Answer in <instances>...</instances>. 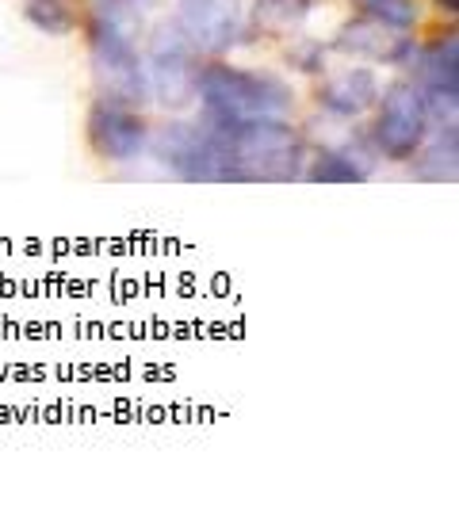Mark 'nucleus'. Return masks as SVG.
I'll return each mask as SVG.
<instances>
[{
  "label": "nucleus",
  "instance_id": "obj_14",
  "mask_svg": "<svg viewBox=\"0 0 459 512\" xmlns=\"http://www.w3.org/2000/svg\"><path fill=\"white\" fill-rule=\"evenodd\" d=\"M459 134H456V123H448V127L440 130V138L433 142V150L425 153V165L417 169V176H425V180H456V172H459Z\"/></svg>",
  "mask_w": 459,
  "mask_h": 512
},
{
  "label": "nucleus",
  "instance_id": "obj_16",
  "mask_svg": "<svg viewBox=\"0 0 459 512\" xmlns=\"http://www.w3.org/2000/svg\"><path fill=\"white\" fill-rule=\"evenodd\" d=\"M360 8H364L372 20L394 27V31H410L417 23L414 0H360Z\"/></svg>",
  "mask_w": 459,
  "mask_h": 512
},
{
  "label": "nucleus",
  "instance_id": "obj_5",
  "mask_svg": "<svg viewBox=\"0 0 459 512\" xmlns=\"http://www.w3.org/2000/svg\"><path fill=\"white\" fill-rule=\"evenodd\" d=\"M157 150L184 180H241L234 153L211 127H165Z\"/></svg>",
  "mask_w": 459,
  "mask_h": 512
},
{
  "label": "nucleus",
  "instance_id": "obj_1",
  "mask_svg": "<svg viewBox=\"0 0 459 512\" xmlns=\"http://www.w3.org/2000/svg\"><path fill=\"white\" fill-rule=\"evenodd\" d=\"M199 96L211 119L253 123V119H284L291 111V88L272 73H245L234 65H211L199 73Z\"/></svg>",
  "mask_w": 459,
  "mask_h": 512
},
{
  "label": "nucleus",
  "instance_id": "obj_8",
  "mask_svg": "<svg viewBox=\"0 0 459 512\" xmlns=\"http://www.w3.org/2000/svg\"><path fill=\"white\" fill-rule=\"evenodd\" d=\"M180 31L192 39L196 50L219 54L230 43H238V0H180Z\"/></svg>",
  "mask_w": 459,
  "mask_h": 512
},
{
  "label": "nucleus",
  "instance_id": "obj_10",
  "mask_svg": "<svg viewBox=\"0 0 459 512\" xmlns=\"http://www.w3.org/2000/svg\"><path fill=\"white\" fill-rule=\"evenodd\" d=\"M322 107L333 111V115H364L368 107L379 100V81H375L372 69H349V73H341V77H333L326 88H322Z\"/></svg>",
  "mask_w": 459,
  "mask_h": 512
},
{
  "label": "nucleus",
  "instance_id": "obj_6",
  "mask_svg": "<svg viewBox=\"0 0 459 512\" xmlns=\"http://www.w3.org/2000/svg\"><path fill=\"white\" fill-rule=\"evenodd\" d=\"M425 127H429V107L421 88L406 81L387 88L379 123H375V146L391 161H410L425 142Z\"/></svg>",
  "mask_w": 459,
  "mask_h": 512
},
{
  "label": "nucleus",
  "instance_id": "obj_2",
  "mask_svg": "<svg viewBox=\"0 0 459 512\" xmlns=\"http://www.w3.org/2000/svg\"><path fill=\"white\" fill-rule=\"evenodd\" d=\"M207 127L230 146L241 169V180H291L295 176V165L303 157V142L284 119L226 123V119L207 115Z\"/></svg>",
  "mask_w": 459,
  "mask_h": 512
},
{
  "label": "nucleus",
  "instance_id": "obj_17",
  "mask_svg": "<svg viewBox=\"0 0 459 512\" xmlns=\"http://www.w3.org/2000/svg\"><path fill=\"white\" fill-rule=\"evenodd\" d=\"M444 12H459V0H437Z\"/></svg>",
  "mask_w": 459,
  "mask_h": 512
},
{
  "label": "nucleus",
  "instance_id": "obj_7",
  "mask_svg": "<svg viewBox=\"0 0 459 512\" xmlns=\"http://www.w3.org/2000/svg\"><path fill=\"white\" fill-rule=\"evenodd\" d=\"M88 142L104 161H131L146 146V123L131 107L104 100L88 115Z\"/></svg>",
  "mask_w": 459,
  "mask_h": 512
},
{
  "label": "nucleus",
  "instance_id": "obj_15",
  "mask_svg": "<svg viewBox=\"0 0 459 512\" xmlns=\"http://www.w3.org/2000/svg\"><path fill=\"white\" fill-rule=\"evenodd\" d=\"M23 16L31 27H39L43 35H69L77 27V16L69 8V0H27Z\"/></svg>",
  "mask_w": 459,
  "mask_h": 512
},
{
  "label": "nucleus",
  "instance_id": "obj_9",
  "mask_svg": "<svg viewBox=\"0 0 459 512\" xmlns=\"http://www.w3.org/2000/svg\"><path fill=\"white\" fill-rule=\"evenodd\" d=\"M417 77H421V96H425V107L456 119V96H459V43L456 35L433 43L421 58H417Z\"/></svg>",
  "mask_w": 459,
  "mask_h": 512
},
{
  "label": "nucleus",
  "instance_id": "obj_12",
  "mask_svg": "<svg viewBox=\"0 0 459 512\" xmlns=\"http://www.w3.org/2000/svg\"><path fill=\"white\" fill-rule=\"evenodd\" d=\"M310 8H314V0H257L253 23L261 27L264 35L284 39V35H291L310 16Z\"/></svg>",
  "mask_w": 459,
  "mask_h": 512
},
{
  "label": "nucleus",
  "instance_id": "obj_3",
  "mask_svg": "<svg viewBox=\"0 0 459 512\" xmlns=\"http://www.w3.org/2000/svg\"><path fill=\"white\" fill-rule=\"evenodd\" d=\"M88 54H92V69H96V81L108 92L115 104H142L146 100V65L134 50L131 31H119L115 23L100 20L92 23L88 31Z\"/></svg>",
  "mask_w": 459,
  "mask_h": 512
},
{
  "label": "nucleus",
  "instance_id": "obj_4",
  "mask_svg": "<svg viewBox=\"0 0 459 512\" xmlns=\"http://www.w3.org/2000/svg\"><path fill=\"white\" fill-rule=\"evenodd\" d=\"M146 85L165 107H188L199 96V62L192 39L180 23H161L150 43Z\"/></svg>",
  "mask_w": 459,
  "mask_h": 512
},
{
  "label": "nucleus",
  "instance_id": "obj_13",
  "mask_svg": "<svg viewBox=\"0 0 459 512\" xmlns=\"http://www.w3.org/2000/svg\"><path fill=\"white\" fill-rule=\"evenodd\" d=\"M368 165L364 161H356L352 153H341V150H322L314 157V165H310V180H322V184H360V180H368Z\"/></svg>",
  "mask_w": 459,
  "mask_h": 512
},
{
  "label": "nucleus",
  "instance_id": "obj_11",
  "mask_svg": "<svg viewBox=\"0 0 459 512\" xmlns=\"http://www.w3.org/2000/svg\"><path fill=\"white\" fill-rule=\"evenodd\" d=\"M391 31L394 27L372 20V16L352 20L349 27H341L337 50H345V54H364V58H375V62H394V58L406 50V39H391Z\"/></svg>",
  "mask_w": 459,
  "mask_h": 512
}]
</instances>
